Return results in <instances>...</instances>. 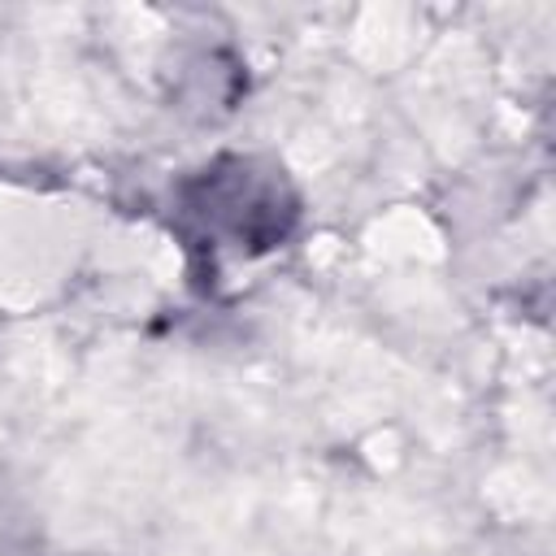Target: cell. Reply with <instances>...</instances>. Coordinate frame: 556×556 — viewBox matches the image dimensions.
Masks as SVG:
<instances>
[{
  "label": "cell",
  "mask_w": 556,
  "mask_h": 556,
  "mask_svg": "<svg viewBox=\"0 0 556 556\" xmlns=\"http://www.w3.org/2000/svg\"><path fill=\"white\" fill-rule=\"evenodd\" d=\"M178 213L191 226V243L261 256L291 235L300 200L282 169L256 156H217L178 182Z\"/></svg>",
  "instance_id": "cell-1"
}]
</instances>
